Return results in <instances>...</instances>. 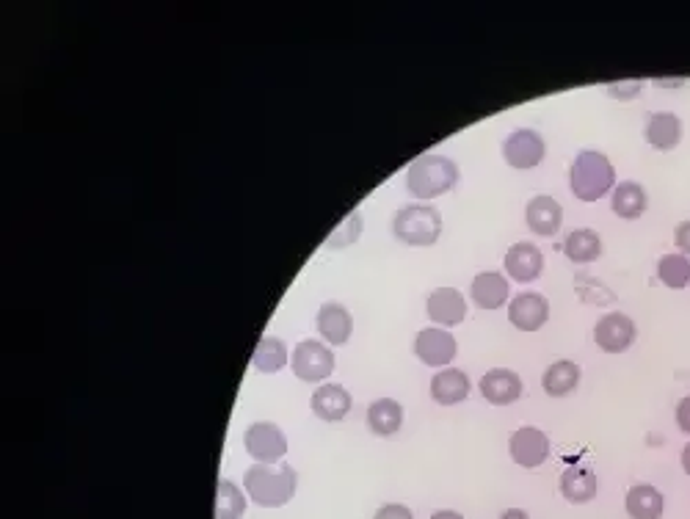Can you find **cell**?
Wrapping results in <instances>:
<instances>
[{
    "label": "cell",
    "mask_w": 690,
    "mask_h": 519,
    "mask_svg": "<svg viewBox=\"0 0 690 519\" xmlns=\"http://www.w3.org/2000/svg\"><path fill=\"white\" fill-rule=\"evenodd\" d=\"M243 484L257 506L279 508L296 495V470L290 464H254L243 475Z\"/></svg>",
    "instance_id": "1"
},
{
    "label": "cell",
    "mask_w": 690,
    "mask_h": 519,
    "mask_svg": "<svg viewBox=\"0 0 690 519\" xmlns=\"http://www.w3.org/2000/svg\"><path fill=\"white\" fill-rule=\"evenodd\" d=\"M613 183H616V169L610 166L608 155L597 150H583L572 161L569 185L580 202H597L608 194Z\"/></svg>",
    "instance_id": "2"
},
{
    "label": "cell",
    "mask_w": 690,
    "mask_h": 519,
    "mask_svg": "<svg viewBox=\"0 0 690 519\" xmlns=\"http://www.w3.org/2000/svg\"><path fill=\"white\" fill-rule=\"evenodd\" d=\"M459 183V166L445 155H420L406 172V188L417 199H437Z\"/></svg>",
    "instance_id": "3"
},
{
    "label": "cell",
    "mask_w": 690,
    "mask_h": 519,
    "mask_svg": "<svg viewBox=\"0 0 690 519\" xmlns=\"http://www.w3.org/2000/svg\"><path fill=\"white\" fill-rule=\"evenodd\" d=\"M395 238L409 246H431L442 232V216L428 205H403L392 221Z\"/></svg>",
    "instance_id": "4"
},
{
    "label": "cell",
    "mask_w": 690,
    "mask_h": 519,
    "mask_svg": "<svg viewBox=\"0 0 690 519\" xmlns=\"http://www.w3.org/2000/svg\"><path fill=\"white\" fill-rule=\"evenodd\" d=\"M243 445L260 464L282 462V456L288 453V439L274 423H252L243 434Z\"/></svg>",
    "instance_id": "5"
},
{
    "label": "cell",
    "mask_w": 690,
    "mask_h": 519,
    "mask_svg": "<svg viewBox=\"0 0 690 519\" xmlns=\"http://www.w3.org/2000/svg\"><path fill=\"white\" fill-rule=\"evenodd\" d=\"M334 370L332 348L318 340H301L293 351V373L301 381H323Z\"/></svg>",
    "instance_id": "6"
},
{
    "label": "cell",
    "mask_w": 690,
    "mask_h": 519,
    "mask_svg": "<svg viewBox=\"0 0 690 519\" xmlns=\"http://www.w3.org/2000/svg\"><path fill=\"white\" fill-rule=\"evenodd\" d=\"M635 340V323L630 315L624 312H608L602 315V321L594 326V343L608 354H621L633 346Z\"/></svg>",
    "instance_id": "7"
},
{
    "label": "cell",
    "mask_w": 690,
    "mask_h": 519,
    "mask_svg": "<svg viewBox=\"0 0 690 519\" xmlns=\"http://www.w3.org/2000/svg\"><path fill=\"white\" fill-rule=\"evenodd\" d=\"M544 152H547V147H544L541 133L530 130V127L514 130L503 141V155H506L508 166H514V169H533V166H539Z\"/></svg>",
    "instance_id": "8"
},
{
    "label": "cell",
    "mask_w": 690,
    "mask_h": 519,
    "mask_svg": "<svg viewBox=\"0 0 690 519\" xmlns=\"http://www.w3.org/2000/svg\"><path fill=\"white\" fill-rule=\"evenodd\" d=\"M508 450H511V459L519 464V467H539V464L547 462L550 456V439L547 434L536 426H522L519 431H514V437L508 442Z\"/></svg>",
    "instance_id": "9"
},
{
    "label": "cell",
    "mask_w": 690,
    "mask_h": 519,
    "mask_svg": "<svg viewBox=\"0 0 690 519\" xmlns=\"http://www.w3.org/2000/svg\"><path fill=\"white\" fill-rule=\"evenodd\" d=\"M456 337L445 332V329H423L420 335L414 337V354L423 359L431 368H442V365H450L453 357H456Z\"/></svg>",
    "instance_id": "10"
},
{
    "label": "cell",
    "mask_w": 690,
    "mask_h": 519,
    "mask_svg": "<svg viewBox=\"0 0 690 519\" xmlns=\"http://www.w3.org/2000/svg\"><path fill=\"white\" fill-rule=\"evenodd\" d=\"M550 315V304L541 293H533V290H525L514 296V301L508 304V321L517 326L519 332H536L544 326Z\"/></svg>",
    "instance_id": "11"
},
{
    "label": "cell",
    "mask_w": 690,
    "mask_h": 519,
    "mask_svg": "<svg viewBox=\"0 0 690 519\" xmlns=\"http://www.w3.org/2000/svg\"><path fill=\"white\" fill-rule=\"evenodd\" d=\"M428 318L439 326H459L467 315V301L456 288H437L426 301Z\"/></svg>",
    "instance_id": "12"
},
{
    "label": "cell",
    "mask_w": 690,
    "mask_h": 519,
    "mask_svg": "<svg viewBox=\"0 0 690 519\" xmlns=\"http://www.w3.org/2000/svg\"><path fill=\"white\" fill-rule=\"evenodd\" d=\"M481 393L489 404H495V406L514 404L519 395H522V379H519L514 370H508V368L489 370V373H483Z\"/></svg>",
    "instance_id": "13"
},
{
    "label": "cell",
    "mask_w": 690,
    "mask_h": 519,
    "mask_svg": "<svg viewBox=\"0 0 690 519\" xmlns=\"http://www.w3.org/2000/svg\"><path fill=\"white\" fill-rule=\"evenodd\" d=\"M544 268V254L536 243L519 241L514 243L506 254V271L508 277H514L517 282H533L539 277Z\"/></svg>",
    "instance_id": "14"
},
{
    "label": "cell",
    "mask_w": 690,
    "mask_h": 519,
    "mask_svg": "<svg viewBox=\"0 0 690 519\" xmlns=\"http://www.w3.org/2000/svg\"><path fill=\"white\" fill-rule=\"evenodd\" d=\"M646 141L660 152H671L682 139V122L671 111H657L646 116Z\"/></svg>",
    "instance_id": "15"
},
{
    "label": "cell",
    "mask_w": 690,
    "mask_h": 519,
    "mask_svg": "<svg viewBox=\"0 0 690 519\" xmlns=\"http://www.w3.org/2000/svg\"><path fill=\"white\" fill-rule=\"evenodd\" d=\"M525 219H528L530 232L550 238L564 224V208L552 197H533L528 202V210H525Z\"/></svg>",
    "instance_id": "16"
},
{
    "label": "cell",
    "mask_w": 690,
    "mask_h": 519,
    "mask_svg": "<svg viewBox=\"0 0 690 519\" xmlns=\"http://www.w3.org/2000/svg\"><path fill=\"white\" fill-rule=\"evenodd\" d=\"M470 296L481 310H500L508 301V279L497 271H481L472 279Z\"/></svg>",
    "instance_id": "17"
},
{
    "label": "cell",
    "mask_w": 690,
    "mask_h": 519,
    "mask_svg": "<svg viewBox=\"0 0 690 519\" xmlns=\"http://www.w3.org/2000/svg\"><path fill=\"white\" fill-rule=\"evenodd\" d=\"M310 406L312 412L321 417V420H326V423H337V420H343V417L348 415V409H351V395H348V390L340 387V384H323V387H318L315 395H312Z\"/></svg>",
    "instance_id": "18"
},
{
    "label": "cell",
    "mask_w": 690,
    "mask_h": 519,
    "mask_svg": "<svg viewBox=\"0 0 690 519\" xmlns=\"http://www.w3.org/2000/svg\"><path fill=\"white\" fill-rule=\"evenodd\" d=\"M470 395V379L467 373L459 368H445L439 370L437 376L431 379V398L442 406L461 404Z\"/></svg>",
    "instance_id": "19"
},
{
    "label": "cell",
    "mask_w": 690,
    "mask_h": 519,
    "mask_svg": "<svg viewBox=\"0 0 690 519\" xmlns=\"http://www.w3.org/2000/svg\"><path fill=\"white\" fill-rule=\"evenodd\" d=\"M351 329H354V321H351V312L345 310L343 304L329 301V304H323L321 310H318V332H321L329 343H334V346L348 343Z\"/></svg>",
    "instance_id": "20"
},
{
    "label": "cell",
    "mask_w": 690,
    "mask_h": 519,
    "mask_svg": "<svg viewBox=\"0 0 690 519\" xmlns=\"http://www.w3.org/2000/svg\"><path fill=\"white\" fill-rule=\"evenodd\" d=\"M577 381H580V365H575L572 359H558V362H552L550 368L544 370L541 387L552 398H564V395L575 390Z\"/></svg>",
    "instance_id": "21"
},
{
    "label": "cell",
    "mask_w": 690,
    "mask_h": 519,
    "mask_svg": "<svg viewBox=\"0 0 690 519\" xmlns=\"http://www.w3.org/2000/svg\"><path fill=\"white\" fill-rule=\"evenodd\" d=\"M561 492L569 503H588L597 495V475L591 467H569L561 475Z\"/></svg>",
    "instance_id": "22"
},
{
    "label": "cell",
    "mask_w": 690,
    "mask_h": 519,
    "mask_svg": "<svg viewBox=\"0 0 690 519\" xmlns=\"http://www.w3.org/2000/svg\"><path fill=\"white\" fill-rule=\"evenodd\" d=\"M368 426L379 437H392L403 426V406L392 398H379L368 409Z\"/></svg>",
    "instance_id": "23"
},
{
    "label": "cell",
    "mask_w": 690,
    "mask_h": 519,
    "mask_svg": "<svg viewBox=\"0 0 690 519\" xmlns=\"http://www.w3.org/2000/svg\"><path fill=\"white\" fill-rule=\"evenodd\" d=\"M646 210L644 185L635 180H624L613 188V213L619 219H638Z\"/></svg>",
    "instance_id": "24"
},
{
    "label": "cell",
    "mask_w": 690,
    "mask_h": 519,
    "mask_svg": "<svg viewBox=\"0 0 690 519\" xmlns=\"http://www.w3.org/2000/svg\"><path fill=\"white\" fill-rule=\"evenodd\" d=\"M663 495L655 486L638 484L627 492V514L633 519H660L663 514Z\"/></svg>",
    "instance_id": "25"
},
{
    "label": "cell",
    "mask_w": 690,
    "mask_h": 519,
    "mask_svg": "<svg viewBox=\"0 0 690 519\" xmlns=\"http://www.w3.org/2000/svg\"><path fill=\"white\" fill-rule=\"evenodd\" d=\"M252 362L260 373H276V370H282L288 365V348H285V343L279 337L265 335L257 343V348H254Z\"/></svg>",
    "instance_id": "26"
},
{
    "label": "cell",
    "mask_w": 690,
    "mask_h": 519,
    "mask_svg": "<svg viewBox=\"0 0 690 519\" xmlns=\"http://www.w3.org/2000/svg\"><path fill=\"white\" fill-rule=\"evenodd\" d=\"M564 254L572 263H594L602 254V241L594 230H575L569 232L564 243Z\"/></svg>",
    "instance_id": "27"
},
{
    "label": "cell",
    "mask_w": 690,
    "mask_h": 519,
    "mask_svg": "<svg viewBox=\"0 0 690 519\" xmlns=\"http://www.w3.org/2000/svg\"><path fill=\"white\" fill-rule=\"evenodd\" d=\"M657 277L671 290H682L690 285V260L688 254H666L657 263Z\"/></svg>",
    "instance_id": "28"
},
{
    "label": "cell",
    "mask_w": 690,
    "mask_h": 519,
    "mask_svg": "<svg viewBox=\"0 0 690 519\" xmlns=\"http://www.w3.org/2000/svg\"><path fill=\"white\" fill-rule=\"evenodd\" d=\"M246 511V497L230 481H219L216 489V519H241Z\"/></svg>",
    "instance_id": "29"
},
{
    "label": "cell",
    "mask_w": 690,
    "mask_h": 519,
    "mask_svg": "<svg viewBox=\"0 0 690 519\" xmlns=\"http://www.w3.org/2000/svg\"><path fill=\"white\" fill-rule=\"evenodd\" d=\"M359 232H362V216H359V213H351V216L345 219L343 227L334 230V235L326 241V246H345V243L357 241Z\"/></svg>",
    "instance_id": "30"
},
{
    "label": "cell",
    "mask_w": 690,
    "mask_h": 519,
    "mask_svg": "<svg viewBox=\"0 0 690 519\" xmlns=\"http://www.w3.org/2000/svg\"><path fill=\"white\" fill-rule=\"evenodd\" d=\"M376 519H414L412 511L406 506H401V503H390V506H384L376 511Z\"/></svg>",
    "instance_id": "31"
},
{
    "label": "cell",
    "mask_w": 690,
    "mask_h": 519,
    "mask_svg": "<svg viewBox=\"0 0 690 519\" xmlns=\"http://www.w3.org/2000/svg\"><path fill=\"white\" fill-rule=\"evenodd\" d=\"M674 243H677L679 252L690 254V221H682L674 230Z\"/></svg>",
    "instance_id": "32"
},
{
    "label": "cell",
    "mask_w": 690,
    "mask_h": 519,
    "mask_svg": "<svg viewBox=\"0 0 690 519\" xmlns=\"http://www.w3.org/2000/svg\"><path fill=\"white\" fill-rule=\"evenodd\" d=\"M677 426L679 431H685V434H690V395L688 398H682L677 406Z\"/></svg>",
    "instance_id": "33"
},
{
    "label": "cell",
    "mask_w": 690,
    "mask_h": 519,
    "mask_svg": "<svg viewBox=\"0 0 690 519\" xmlns=\"http://www.w3.org/2000/svg\"><path fill=\"white\" fill-rule=\"evenodd\" d=\"M638 89H641V83H627V86H610V92L621 94L624 100H627V97H633V94L638 92Z\"/></svg>",
    "instance_id": "34"
},
{
    "label": "cell",
    "mask_w": 690,
    "mask_h": 519,
    "mask_svg": "<svg viewBox=\"0 0 690 519\" xmlns=\"http://www.w3.org/2000/svg\"><path fill=\"white\" fill-rule=\"evenodd\" d=\"M500 519H528V514H525L522 508H508L506 514H503Z\"/></svg>",
    "instance_id": "35"
},
{
    "label": "cell",
    "mask_w": 690,
    "mask_h": 519,
    "mask_svg": "<svg viewBox=\"0 0 690 519\" xmlns=\"http://www.w3.org/2000/svg\"><path fill=\"white\" fill-rule=\"evenodd\" d=\"M431 519H464L459 511H437Z\"/></svg>",
    "instance_id": "36"
},
{
    "label": "cell",
    "mask_w": 690,
    "mask_h": 519,
    "mask_svg": "<svg viewBox=\"0 0 690 519\" xmlns=\"http://www.w3.org/2000/svg\"><path fill=\"white\" fill-rule=\"evenodd\" d=\"M682 470L690 475V442L685 445V450H682Z\"/></svg>",
    "instance_id": "37"
}]
</instances>
